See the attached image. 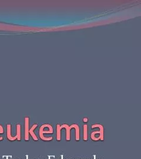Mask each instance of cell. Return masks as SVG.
<instances>
[{"instance_id": "obj_3", "label": "cell", "mask_w": 141, "mask_h": 159, "mask_svg": "<svg viewBox=\"0 0 141 159\" xmlns=\"http://www.w3.org/2000/svg\"><path fill=\"white\" fill-rule=\"evenodd\" d=\"M98 127L100 128V137H101V140H104V128L101 125H93L92 126V128H94Z\"/></svg>"}, {"instance_id": "obj_7", "label": "cell", "mask_w": 141, "mask_h": 159, "mask_svg": "<svg viewBox=\"0 0 141 159\" xmlns=\"http://www.w3.org/2000/svg\"><path fill=\"white\" fill-rule=\"evenodd\" d=\"M55 157L54 156H50V159H54Z\"/></svg>"}, {"instance_id": "obj_4", "label": "cell", "mask_w": 141, "mask_h": 159, "mask_svg": "<svg viewBox=\"0 0 141 159\" xmlns=\"http://www.w3.org/2000/svg\"><path fill=\"white\" fill-rule=\"evenodd\" d=\"M61 126L58 125L56 128V140L59 141L61 140Z\"/></svg>"}, {"instance_id": "obj_2", "label": "cell", "mask_w": 141, "mask_h": 159, "mask_svg": "<svg viewBox=\"0 0 141 159\" xmlns=\"http://www.w3.org/2000/svg\"><path fill=\"white\" fill-rule=\"evenodd\" d=\"M70 129H72V128H75L76 129V133H75V134H76V136H75V139H76V140L78 141L79 140V127L78 125H71V126H69Z\"/></svg>"}, {"instance_id": "obj_6", "label": "cell", "mask_w": 141, "mask_h": 159, "mask_svg": "<svg viewBox=\"0 0 141 159\" xmlns=\"http://www.w3.org/2000/svg\"><path fill=\"white\" fill-rule=\"evenodd\" d=\"M88 121V119H86V118H85L84 119V122H87Z\"/></svg>"}, {"instance_id": "obj_5", "label": "cell", "mask_w": 141, "mask_h": 159, "mask_svg": "<svg viewBox=\"0 0 141 159\" xmlns=\"http://www.w3.org/2000/svg\"><path fill=\"white\" fill-rule=\"evenodd\" d=\"M88 139L87 136V125H84V140L86 141Z\"/></svg>"}, {"instance_id": "obj_1", "label": "cell", "mask_w": 141, "mask_h": 159, "mask_svg": "<svg viewBox=\"0 0 141 159\" xmlns=\"http://www.w3.org/2000/svg\"><path fill=\"white\" fill-rule=\"evenodd\" d=\"M63 127H65L66 129H67V131H66V140L67 141H69L71 139V136H70V130H71V129H70L69 126H68V125H61V129L63 128Z\"/></svg>"}, {"instance_id": "obj_8", "label": "cell", "mask_w": 141, "mask_h": 159, "mask_svg": "<svg viewBox=\"0 0 141 159\" xmlns=\"http://www.w3.org/2000/svg\"><path fill=\"white\" fill-rule=\"evenodd\" d=\"M62 158H63V156H62V159H62Z\"/></svg>"}]
</instances>
